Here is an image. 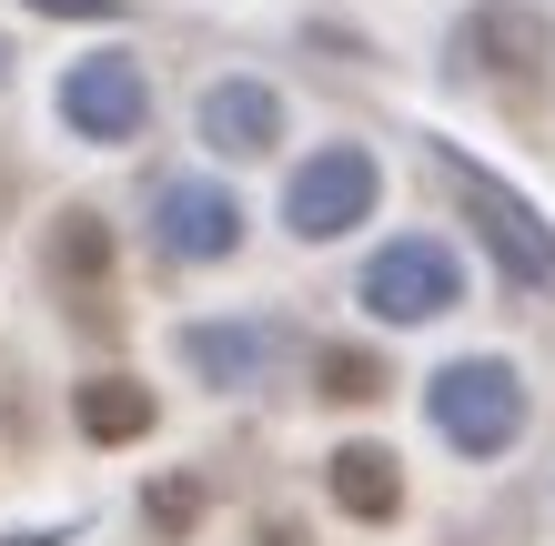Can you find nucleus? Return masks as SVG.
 Segmentation results:
<instances>
[{"label": "nucleus", "mask_w": 555, "mask_h": 546, "mask_svg": "<svg viewBox=\"0 0 555 546\" xmlns=\"http://www.w3.org/2000/svg\"><path fill=\"white\" fill-rule=\"evenodd\" d=\"M263 355H273V344L243 334V325H192V334H182V365L212 374V384H253V374H263Z\"/></svg>", "instance_id": "11"}, {"label": "nucleus", "mask_w": 555, "mask_h": 546, "mask_svg": "<svg viewBox=\"0 0 555 546\" xmlns=\"http://www.w3.org/2000/svg\"><path fill=\"white\" fill-rule=\"evenodd\" d=\"M72 415H81V435H91V445H132V435H152V395H142L132 374H91Z\"/></svg>", "instance_id": "10"}, {"label": "nucleus", "mask_w": 555, "mask_h": 546, "mask_svg": "<svg viewBox=\"0 0 555 546\" xmlns=\"http://www.w3.org/2000/svg\"><path fill=\"white\" fill-rule=\"evenodd\" d=\"M435 163H444V182H454V203L475 213V233L495 243V264H505L515 283H535V294H555V233L535 223L526 192H505L495 173H475L465 152H435Z\"/></svg>", "instance_id": "2"}, {"label": "nucleus", "mask_w": 555, "mask_h": 546, "mask_svg": "<svg viewBox=\"0 0 555 546\" xmlns=\"http://www.w3.org/2000/svg\"><path fill=\"white\" fill-rule=\"evenodd\" d=\"M364 304L384 314V325H424V314H454L465 304V274H454V253L444 243H384L374 264H364Z\"/></svg>", "instance_id": "5"}, {"label": "nucleus", "mask_w": 555, "mask_h": 546, "mask_svg": "<svg viewBox=\"0 0 555 546\" xmlns=\"http://www.w3.org/2000/svg\"><path fill=\"white\" fill-rule=\"evenodd\" d=\"M0 81H11V41H0Z\"/></svg>", "instance_id": "15"}, {"label": "nucleus", "mask_w": 555, "mask_h": 546, "mask_svg": "<svg viewBox=\"0 0 555 546\" xmlns=\"http://www.w3.org/2000/svg\"><path fill=\"white\" fill-rule=\"evenodd\" d=\"M334 506H344V517H364V526H384L404 506L395 456H384V445H344V456H334Z\"/></svg>", "instance_id": "9"}, {"label": "nucleus", "mask_w": 555, "mask_h": 546, "mask_svg": "<svg viewBox=\"0 0 555 546\" xmlns=\"http://www.w3.org/2000/svg\"><path fill=\"white\" fill-rule=\"evenodd\" d=\"M424 415H435V435L454 456H505L515 435H526V384H515L505 355H465L424 384Z\"/></svg>", "instance_id": "1"}, {"label": "nucleus", "mask_w": 555, "mask_h": 546, "mask_svg": "<svg viewBox=\"0 0 555 546\" xmlns=\"http://www.w3.org/2000/svg\"><path fill=\"white\" fill-rule=\"evenodd\" d=\"M142 112H152V91H142L132 61H81V72L61 81V122H72V132H91V142H132Z\"/></svg>", "instance_id": "6"}, {"label": "nucleus", "mask_w": 555, "mask_h": 546, "mask_svg": "<svg viewBox=\"0 0 555 546\" xmlns=\"http://www.w3.org/2000/svg\"><path fill=\"white\" fill-rule=\"evenodd\" d=\"M21 11H51V21H112L121 0H21Z\"/></svg>", "instance_id": "14"}, {"label": "nucleus", "mask_w": 555, "mask_h": 546, "mask_svg": "<svg viewBox=\"0 0 555 546\" xmlns=\"http://www.w3.org/2000/svg\"><path fill=\"white\" fill-rule=\"evenodd\" d=\"M323 395L364 405V395H384V365H374V355H344V344H334V355H323Z\"/></svg>", "instance_id": "13"}, {"label": "nucleus", "mask_w": 555, "mask_h": 546, "mask_svg": "<svg viewBox=\"0 0 555 546\" xmlns=\"http://www.w3.org/2000/svg\"><path fill=\"white\" fill-rule=\"evenodd\" d=\"M51 274H61V294H91V283L112 274V233L91 213H61V233H51Z\"/></svg>", "instance_id": "12"}, {"label": "nucleus", "mask_w": 555, "mask_h": 546, "mask_svg": "<svg viewBox=\"0 0 555 546\" xmlns=\"http://www.w3.org/2000/svg\"><path fill=\"white\" fill-rule=\"evenodd\" d=\"M203 142L212 152H233V163H253V152H273L283 142V102L263 81H222L212 102H203Z\"/></svg>", "instance_id": "8"}, {"label": "nucleus", "mask_w": 555, "mask_h": 546, "mask_svg": "<svg viewBox=\"0 0 555 546\" xmlns=\"http://www.w3.org/2000/svg\"><path fill=\"white\" fill-rule=\"evenodd\" d=\"M545 61H555V30L526 11V0H485V11H465V30H454V72H465V81L535 91Z\"/></svg>", "instance_id": "3"}, {"label": "nucleus", "mask_w": 555, "mask_h": 546, "mask_svg": "<svg viewBox=\"0 0 555 546\" xmlns=\"http://www.w3.org/2000/svg\"><path fill=\"white\" fill-rule=\"evenodd\" d=\"M374 192H384L374 152H364V142H334V152H313V163L293 173V192H283V223H293L304 243H334V233H353V223L374 213Z\"/></svg>", "instance_id": "4"}, {"label": "nucleus", "mask_w": 555, "mask_h": 546, "mask_svg": "<svg viewBox=\"0 0 555 546\" xmlns=\"http://www.w3.org/2000/svg\"><path fill=\"white\" fill-rule=\"evenodd\" d=\"M243 243V203L222 182H172L162 192V253L172 264H222Z\"/></svg>", "instance_id": "7"}]
</instances>
